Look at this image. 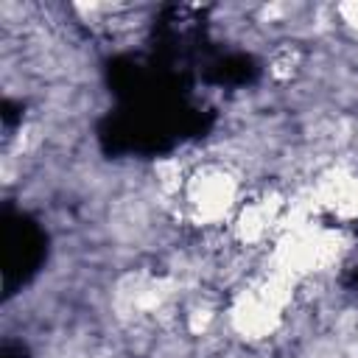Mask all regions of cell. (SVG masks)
Masks as SVG:
<instances>
[{
	"label": "cell",
	"mask_w": 358,
	"mask_h": 358,
	"mask_svg": "<svg viewBox=\"0 0 358 358\" xmlns=\"http://www.w3.org/2000/svg\"><path fill=\"white\" fill-rule=\"evenodd\" d=\"M282 196L263 193L249 201H241L232 215V235L243 246H260L282 224Z\"/></svg>",
	"instance_id": "cell-2"
},
{
	"label": "cell",
	"mask_w": 358,
	"mask_h": 358,
	"mask_svg": "<svg viewBox=\"0 0 358 358\" xmlns=\"http://www.w3.org/2000/svg\"><path fill=\"white\" fill-rule=\"evenodd\" d=\"M185 201L199 224H221L238 210V179L224 165H201L185 179Z\"/></svg>",
	"instance_id": "cell-1"
},
{
	"label": "cell",
	"mask_w": 358,
	"mask_h": 358,
	"mask_svg": "<svg viewBox=\"0 0 358 358\" xmlns=\"http://www.w3.org/2000/svg\"><path fill=\"white\" fill-rule=\"evenodd\" d=\"M313 204L341 221H358V173L350 168H330L313 187Z\"/></svg>",
	"instance_id": "cell-3"
},
{
	"label": "cell",
	"mask_w": 358,
	"mask_h": 358,
	"mask_svg": "<svg viewBox=\"0 0 358 358\" xmlns=\"http://www.w3.org/2000/svg\"><path fill=\"white\" fill-rule=\"evenodd\" d=\"M336 14H338V20H341L347 28L358 31V3H341V6L336 8Z\"/></svg>",
	"instance_id": "cell-5"
},
{
	"label": "cell",
	"mask_w": 358,
	"mask_h": 358,
	"mask_svg": "<svg viewBox=\"0 0 358 358\" xmlns=\"http://www.w3.org/2000/svg\"><path fill=\"white\" fill-rule=\"evenodd\" d=\"M296 67H299V53L291 50V48L277 50L274 59H271V73H274L277 78H291V76L296 73Z\"/></svg>",
	"instance_id": "cell-4"
}]
</instances>
